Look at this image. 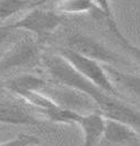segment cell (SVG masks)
<instances>
[{"mask_svg":"<svg viewBox=\"0 0 140 146\" xmlns=\"http://www.w3.org/2000/svg\"><path fill=\"white\" fill-rule=\"evenodd\" d=\"M0 123L12 125H38L40 121L29 110L12 101L0 102Z\"/></svg>","mask_w":140,"mask_h":146,"instance_id":"30bf717a","label":"cell"},{"mask_svg":"<svg viewBox=\"0 0 140 146\" xmlns=\"http://www.w3.org/2000/svg\"><path fill=\"white\" fill-rule=\"evenodd\" d=\"M45 1H20V0H0V20H6L12 15L33 8L45 5Z\"/></svg>","mask_w":140,"mask_h":146,"instance_id":"4fadbf2b","label":"cell"},{"mask_svg":"<svg viewBox=\"0 0 140 146\" xmlns=\"http://www.w3.org/2000/svg\"><path fill=\"white\" fill-rule=\"evenodd\" d=\"M104 68L108 75L111 82L115 85L120 86L127 90L131 96H133L136 99L140 101V76L124 72L114 66H105Z\"/></svg>","mask_w":140,"mask_h":146,"instance_id":"8fae6325","label":"cell"},{"mask_svg":"<svg viewBox=\"0 0 140 146\" xmlns=\"http://www.w3.org/2000/svg\"><path fill=\"white\" fill-rule=\"evenodd\" d=\"M15 31L10 28V25H2L0 27V48L8 42V40L10 38L11 34Z\"/></svg>","mask_w":140,"mask_h":146,"instance_id":"ac0fdd59","label":"cell"},{"mask_svg":"<svg viewBox=\"0 0 140 146\" xmlns=\"http://www.w3.org/2000/svg\"><path fill=\"white\" fill-rule=\"evenodd\" d=\"M139 132L116 120L106 119L103 139L111 145H129L138 141Z\"/></svg>","mask_w":140,"mask_h":146,"instance_id":"9c48e42d","label":"cell"},{"mask_svg":"<svg viewBox=\"0 0 140 146\" xmlns=\"http://www.w3.org/2000/svg\"><path fill=\"white\" fill-rule=\"evenodd\" d=\"M44 114L50 121L55 123H65V124H76L78 119L81 117V113H77L75 111L68 109H64L62 107L55 106L51 109L44 110L41 112Z\"/></svg>","mask_w":140,"mask_h":146,"instance_id":"9a60e30c","label":"cell"},{"mask_svg":"<svg viewBox=\"0 0 140 146\" xmlns=\"http://www.w3.org/2000/svg\"><path fill=\"white\" fill-rule=\"evenodd\" d=\"M42 62L51 78L56 84L75 89L87 96L96 104L100 114L106 119L123 122L140 131V112L127 103L106 94L78 74L60 54L44 55Z\"/></svg>","mask_w":140,"mask_h":146,"instance_id":"6da1fadb","label":"cell"},{"mask_svg":"<svg viewBox=\"0 0 140 146\" xmlns=\"http://www.w3.org/2000/svg\"><path fill=\"white\" fill-rule=\"evenodd\" d=\"M40 142L39 139L30 134H19L7 142L0 143V146H34Z\"/></svg>","mask_w":140,"mask_h":146,"instance_id":"e0dca14e","label":"cell"},{"mask_svg":"<svg viewBox=\"0 0 140 146\" xmlns=\"http://www.w3.org/2000/svg\"><path fill=\"white\" fill-rule=\"evenodd\" d=\"M48 84L49 82L45 79L39 76L23 74L11 78L6 84H3V86L15 95L19 96L27 91H41Z\"/></svg>","mask_w":140,"mask_h":146,"instance_id":"7c38bea8","label":"cell"},{"mask_svg":"<svg viewBox=\"0 0 140 146\" xmlns=\"http://www.w3.org/2000/svg\"><path fill=\"white\" fill-rule=\"evenodd\" d=\"M48 98H50L56 106L62 107L64 109L75 111L81 114H86L90 112H99L96 104L87 96L83 95L82 92L68 88L66 86H62L55 82V85L48 84L42 90Z\"/></svg>","mask_w":140,"mask_h":146,"instance_id":"5b68a950","label":"cell"},{"mask_svg":"<svg viewBox=\"0 0 140 146\" xmlns=\"http://www.w3.org/2000/svg\"><path fill=\"white\" fill-rule=\"evenodd\" d=\"M42 6L29 10L22 18L9 24L10 28L13 31L29 32L39 37L50 35L61 25L63 18L55 10L44 9Z\"/></svg>","mask_w":140,"mask_h":146,"instance_id":"3957f363","label":"cell"},{"mask_svg":"<svg viewBox=\"0 0 140 146\" xmlns=\"http://www.w3.org/2000/svg\"><path fill=\"white\" fill-rule=\"evenodd\" d=\"M66 48L105 66L116 67L121 60L119 56L103 43L85 34L76 33L71 35L67 40Z\"/></svg>","mask_w":140,"mask_h":146,"instance_id":"8992f818","label":"cell"},{"mask_svg":"<svg viewBox=\"0 0 140 146\" xmlns=\"http://www.w3.org/2000/svg\"><path fill=\"white\" fill-rule=\"evenodd\" d=\"M18 97L22 98L23 100L27 103H29L30 106H33L34 108H37L40 112L51 109V108L56 106L50 98H48L41 91H27V92H23L21 95H19Z\"/></svg>","mask_w":140,"mask_h":146,"instance_id":"2e32d148","label":"cell"},{"mask_svg":"<svg viewBox=\"0 0 140 146\" xmlns=\"http://www.w3.org/2000/svg\"><path fill=\"white\" fill-rule=\"evenodd\" d=\"M55 11L59 13L66 15H80L86 12H93L95 9L94 1H85V0H68V1H59L54 3Z\"/></svg>","mask_w":140,"mask_h":146,"instance_id":"5bb4252c","label":"cell"},{"mask_svg":"<svg viewBox=\"0 0 140 146\" xmlns=\"http://www.w3.org/2000/svg\"><path fill=\"white\" fill-rule=\"evenodd\" d=\"M42 59L40 48L33 37L25 35L15 41L0 57V70L32 66Z\"/></svg>","mask_w":140,"mask_h":146,"instance_id":"277c9868","label":"cell"},{"mask_svg":"<svg viewBox=\"0 0 140 146\" xmlns=\"http://www.w3.org/2000/svg\"><path fill=\"white\" fill-rule=\"evenodd\" d=\"M59 52L60 55L63 58L66 59L70 63V65L77 73L81 74L84 78H86L87 80H89L92 84H94L95 86H97L108 95L113 96L115 98H118L120 96L117 87H115V85L109 79L104 68V65L87 57H84L66 47L61 48Z\"/></svg>","mask_w":140,"mask_h":146,"instance_id":"7a4b0ae2","label":"cell"},{"mask_svg":"<svg viewBox=\"0 0 140 146\" xmlns=\"http://www.w3.org/2000/svg\"><path fill=\"white\" fill-rule=\"evenodd\" d=\"M92 15L96 17L97 19H100L105 22L108 30L111 31V33L118 41V43L120 44V46L140 65V46L131 43L124 35L121 30L119 29L117 22L115 20V15L111 9L109 2H106V1L95 2V9L92 12Z\"/></svg>","mask_w":140,"mask_h":146,"instance_id":"52a82bcc","label":"cell"},{"mask_svg":"<svg viewBox=\"0 0 140 146\" xmlns=\"http://www.w3.org/2000/svg\"><path fill=\"white\" fill-rule=\"evenodd\" d=\"M5 87V86H3V84H2V81L0 80V90H1V89H2V88Z\"/></svg>","mask_w":140,"mask_h":146,"instance_id":"d6986e66","label":"cell"},{"mask_svg":"<svg viewBox=\"0 0 140 146\" xmlns=\"http://www.w3.org/2000/svg\"><path fill=\"white\" fill-rule=\"evenodd\" d=\"M106 117L99 112L82 114L76 125L83 133V146H97L104 136Z\"/></svg>","mask_w":140,"mask_h":146,"instance_id":"ba28073f","label":"cell"}]
</instances>
